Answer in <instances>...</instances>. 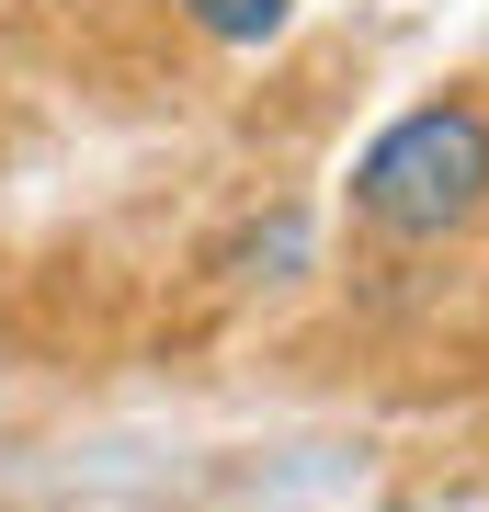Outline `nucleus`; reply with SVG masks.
<instances>
[{
	"label": "nucleus",
	"instance_id": "obj_2",
	"mask_svg": "<svg viewBox=\"0 0 489 512\" xmlns=\"http://www.w3.org/2000/svg\"><path fill=\"white\" fill-rule=\"evenodd\" d=\"M182 23H194L205 46H273L296 23V0H182Z\"/></svg>",
	"mask_w": 489,
	"mask_h": 512
},
{
	"label": "nucleus",
	"instance_id": "obj_1",
	"mask_svg": "<svg viewBox=\"0 0 489 512\" xmlns=\"http://www.w3.org/2000/svg\"><path fill=\"white\" fill-rule=\"evenodd\" d=\"M353 217L376 239H410V251L467 239L489 217V103L444 92V103L387 114L364 137V160H353Z\"/></svg>",
	"mask_w": 489,
	"mask_h": 512
}]
</instances>
